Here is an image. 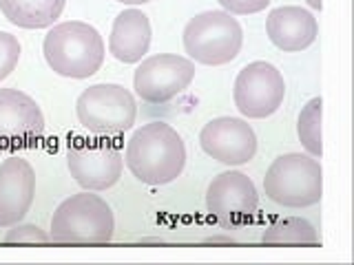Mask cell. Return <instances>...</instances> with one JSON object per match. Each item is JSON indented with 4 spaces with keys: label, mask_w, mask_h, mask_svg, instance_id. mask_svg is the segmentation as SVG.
<instances>
[{
    "label": "cell",
    "mask_w": 354,
    "mask_h": 265,
    "mask_svg": "<svg viewBox=\"0 0 354 265\" xmlns=\"http://www.w3.org/2000/svg\"><path fill=\"white\" fill-rule=\"evenodd\" d=\"M195 80V62L177 53H158L140 60L133 88L149 104L171 102Z\"/></svg>",
    "instance_id": "52a82bcc"
},
{
    "label": "cell",
    "mask_w": 354,
    "mask_h": 265,
    "mask_svg": "<svg viewBox=\"0 0 354 265\" xmlns=\"http://www.w3.org/2000/svg\"><path fill=\"white\" fill-rule=\"evenodd\" d=\"M66 0H0V11L11 25L22 29H47L62 16Z\"/></svg>",
    "instance_id": "2e32d148"
},
{
    "label": "cell",
    "mask_w": 354,
    "mask_h": 265,
    "mask_svg": "<svg viewBox=\"0 0 354 265\" xmlns=\"http://www.w3.org/2000/svg\"><path fill=\"white\" fill-rule=\"evenodd\" d=\"M184 51L193 62L206 66H221L232 62L241 51L243 29L239 20L224 9L202 11L186 22Z\"/></svg>",
    "instance_id": "5b68a950"
},
{
    "label": "cell",
    "mask_w": 354,
    "mask_h": 265,
    "mask_svg": "<svg viewBox=\"0 0 354 265\" xmlns=\"http://www.w3.org/2000/svg\"><path fill=\"white\" fill-rule=\"evenodd\" d=\"M66 168L84 190H109L124 173V155L111 141H80L66 153Z\"/></svg>",
    "instance_id": "9c48e42d"
},
{
    "label": "cell",
    "mask_w": 354,
    "mask_h": 265,
    "mask_svg": "<svg viewBox=\"0 0 354 265\" xmlns=\"http://www.w3.org/2000/svg\"><path fill=\"white\" fill-rule=\"evenodd\" d=\"M206 241L208 243H235V239H230V237H210Z\"/></svg>",
    "instance_id": "7402d4cb"
},
{
    "label": "cell",
    "mask_w": 354,
    "mask_h": 265,
    "mask_svg": "<svg viewBox=\"0 0 354 265\" xmlns=\"http://www.w3.org/2000/svg\"><path fill=\"white\" fill-rule=\"evenodd\" d=\"M306 3H308V7H313V9H317V11L324 9V0H306Z\"/></svg>",
    "instance_id": "cb8c5ba5"
},
{
    "label": "cell",
    "mask_w": 354,
    "mask_h": 265,
    "mask_svg": "<svg viewBox=\"0 0 354 265\" xmlns=\"http://www.w3.org/2000/svg\"><path fill=\"white\" fill-rule=\"evenodd\" d=\"M217 3L232 16H248V14L263 11L270 5V0H217Z\"/></svg>",
    "instance_id": "44dd1931"
},
{
    "label": "cell",
    "mask_w": 354,
    "mask_h": 265,
    "mask_svg": "<svg viewBox=\"0 0 354 265\" xmlns=\"http://www.w3.org/2000/svg\"><path fill=\"white\" fill-rule=\"evenodd\" d=\"M42 53L53 73L71 80H86L102 69L106 47L93 25L69 20L49 27Z\"/></svg>",
    "instance_id": "7a4b0ae2"
},
{
    "label": "cell",
    "mask_w": 354,
    "mask_h": 265,
    "mask_svg": "<svg viewBox=\"0 0 354 265\" xmlns=\"http://www.w3.org/2000/svg\"><path fill=\"white\" fill-rule=\"evenodd\" d=\"M266 33L277 49L286 53L304 51L319 36V22L308 9L288 5L272 9L266 18Z\"/></svg>",
    "instance_id": "5bb4252c"
},
{
    "label": "cell",
    "mask_w": 354,
    "mask_h": 265,
    "mask_svg": "<svg viewBox=\"0 0 354 265\" xmlns=\"http://www.w3.org/2000/svg\"><path fill=\"white\" fill-rule=\"evenodd\" d=\"M321 113H324V102L321 97H313L301 108L297 119V137L304 144L308 155L319 157L324 155V141H321Z\"/></svg>",
    "instance_id": "ac0fdd59"
},
{
    "label": "cell",
    "mask_w": 354,
    "mask_h": 265,
    "mask_svg": "<svg viewBox=\"0 0 354 265\" xmlns=\"http://www.w3.org/2000/svg\"><path fill=\"white\" fill-rule=\"evenodd\" d=\"M261 241L270 243V246H317L321 239L308 219L286 217L266 228Z\"/></svg>",
    "instance_id": "e0dca14e"
},
{
    "label": "cell",
    "mask_w": 354,
    "mask_h": 265,
    "mask_svg": "<svg viewBox=\"0 0 354 265\" xmlns=\"http://www.w3.org/2000/svg\"><path fill=\"white\" fill-rule=\"evenodd\" d=\"M151 20L144 11L131 7L113 20L109 36V53L122 64H136L147 58L151 49Z\"/></svg>",
    "instance_id": "9a60e30c"
},
{
    "label": "cell",
    "mask_w": 354,
    "mask_h": 265,
    "mask_svg": "<svg viewBox=\"0 0 354 265\" xmlns=\"http://www.w3.org/2000/svg\"><path fill=\"white\" fill-rule=\"evenodd\" d=\"M20 42L16 36H11L7 31H0V82L7 80L11 71L18 66L20 60Z\"/></svg>",
    "instance_id": "d6986e66"
},
{
    "label": "cell",
    "mask_w": 354,
    "mask_h": 265,
    "mask_svg": "<svg viewBox=\"0 0 354 265\" xmlns=\"http://www.w3.org/2000/svg\"><path fill=\"white\" fill-rule=\"evenodd\" d=\"M115 3H122V5H131V7H138V5H144V3H151V0H115Z\"/></svg>",
    "instance_id": "603a6c76"
},
{
    "label": "cell",
    "mask_w": 354,
    "mask_h": 265,
    "mask_svg": "<svg viewBox=\"0 0 354 265\" xmlns=\"http://www.w3.org/2000/svg\"><path fill=\"white\" fill-rule=\"evenodd\" d=\"M199 146L224 166H243L257 153V135L241 117H215L199 132Z\"/></svg>",
    "instance_id": "8fae6325"
},
{
    "label": "cell",
    "mask_w": 354,
    "mask_h": 265,
    "mask_svg": "<svg viewBox=\"0 0 354 265\" xmlns=\"http://www.w3.org/2000/svg\"><path fill=\"white\" fill-rule=\"evenodd\" d=\"M80 124L100 137H115L133 128L138 117L136 97L122 84H93L84 88L75 102Z\"/></svg>",
    "instance_id": "8992f818"
},
{
    "label": "cell",
    "mask_w": 354,
    "mask_h": 265,
    "mask_svg": "<svg viewBox=\"0 0 354 265\" xmlns=\"http://www.w3.org/2000/svg\"><path fill=\"white\" fill-rule=\"evenodd\" d=\"M44 135L42 108L18 88H0V144L31 146Z\"/></svg>",
    "instance_id": "7c38bea8"
},
{
    "label": "cell",
    "mask_w": 354,
    "mask_h": 265,
    "mask_svg": "<svg viewBox=\"0 0 354 265\" xmlns=\"http://www.w3.org/2000/svg\"><path fill=\"white\" fill-rule=\"evenodd\" d=\"M124 164L138 181L147 186H166L184 173L186 144L171 124L149 121L127 141Z\"/></svg>",
    "instance_id": "6da1fadb"
},
{
    "label": "cell",
    "mask_w": 354,
    "mask_h": 265,
    "mask_svg": "<svg viewBox=\"0 0 354 265\" xmlns=\"http://www.w3.org/2000/svg\"><path fill=\"white\" fill-rule=\"evenodd\" d=\"M259 193L252 179L241 170H224L206 188V210L221 226H239L254 215Z\"/></svg>",
    "instance_id": "30bf717a"
},
{
    "label": "cell",
    "mask_w": 354,
    "mask_h": 265,
    "mask_svg": "<svg viewBox=\"0 0 354 265\" xmlns=\"http://www.w3.org/2000/svg\"><path fill=\"white\" fill-rule=\"evenodd\" d=\"M263 193L283 208H308L324 197V170L313 155L286 153L277 157L263 177Z\"/></svg>",
    "instance_id": "277c9868"
},
{
    "label": "cell",
    "mask_w": 354,
    "mask_h": 265,
    "mask_svg": "<svg viewBox=\"0 0 354 265\" xmlns=\"http://www.w3.org/2000/svg\"><path fill=\"white\" fill-rule=\"evenodd\" d=\"M7 243H29V246H36V243H49L51 237L36 224H16L7 230Z\"/></svg>",
    "instance_id": "ffe728a7"
},
{
    "label": "cell",
    "mask_w": 354,
    "mask_h": 265,
    "mask_svg": "<svg viewBox=\"0 0 354 265\" xmlns=\"http://www.w3.org/2000/svg\"><path fill=\"white\" fill-rule=\"evenodd\" d=\"M286 97V82L281 71L270 62H250L239 71L232 99L237 110L248 119H263L279 110Z\"/></svg>",
    "instance_id": "ba28073f"
},
{
    "label": "cell",
    "mask_w": 354,
    "mask_h": 265,
    "mask_svg": "<svg viewBox=\"0 0 354 265\" xmlns=\"http://www.w3.org/2000/svg\"><path fill=\"white\" fill-rule=\"evenodd\" d=\"M36 197V173L22 157L0 164V228H11L27 217Z\"/></svg>",
    "instance_id": "4fadbf2b"
},
{
    "label": "cell",
    "mask_w": 354,
    "mask_h": 265,
    "mask_svg": "<svg viewBox=\"0 0 354 265\" xmlns=\"http://www.w3.org/2000/svg\"><path fill=\"white\" fill-rule=\"evenodd\" d=\"M115 217L102 197L84 190L71 195L55 208L51 217L49 237L53 243H73V246H100L113 239Z\"/></svg>",
    "instance_id": "3957f363"
}]
</instances>
